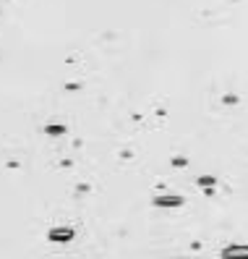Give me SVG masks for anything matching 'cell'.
Wrapping results in <instances>:
<instances>
[{
	"label": "cell",
	"instance_id": "7a4b0ae2",
	"mask_svg": "<svg viewBox=\"0 0 248 259\" xmlns=\"http://www.w3.org/2000/svg\"><path fill=\"white\" fill-rule=\"evenodd\" d=\"M157 204H180V199H160Z\"/></svg>",
	"mask_w": 248,
	"mask_h": 259
},
{
	"label": "cell",
	"instance_id": "6da1fadb",
	"mask_svg": "<svg viewBox=\"0 0 248 259\" xmlns=\"http://www.w3.org/2000/svg\"><path fill=\"white\" fill-rule=\"evenodd\" d=\"M222 254L225 259H248V246H227Z\"/></svg>",
	"mask_w": 248,
	"mask_h": 259
}]
</instances>
